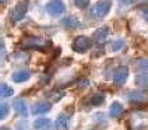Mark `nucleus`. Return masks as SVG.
<instances>
[{"instance_id": "nucleus-1", "label": "nucleus", "mask_w": 148, "mask_h": 130, "mask_svg": "<svg viewBox=\"0 0 148 130\" xmlns=\"http://www.w3.org/2000/svg\"><path fill=\"white\" fill-rule=\"evenodd\" d=\"M28 6H29L28 0L17 3L16 6H14V8L11 10V13H10V20H11L13 23H18V21L25 16V13H27V10H28Z\"/></svg>"}, {"instance_id": "nucleus-2", "label": "nucleus", "mask_w": 148, "mask_h": 130, "mask_svg": "<svg viewBox=\"0 0 148 130\" xmlns=\"http://www.w3.org/2000/svg\"><path fill=\"white\" fill-rule=\"evenodd\" d=\"M64 10H66V6H64V3L62 0H52V1H49L46 4V11L53 17L60 16Z\"/></svg>"}, {"instance_id": "nucleus-3", "label": "nucleus", "mask_w": 148, "mask_h": 130, "mask_svg": "<svg viewBox=\"0 0 148 130\" xmlns=\"http://www.w3.org/2000/svg\"><path fill=\"white\" fill-rule=\"evenodd\" d=\"M110 6H112V3H110V0H101L98 1L94 8H92V14L95 17H103L108 14V11L110 10Z\"/></svg>"}, {"instance_id": "nucleus-4", "label": "nucleus", "mask_w": 148, "mask_h": 130, "mask_svg": "<svg viewBox=\"0 0 148 130\" xmlns=\"http://www.w3.org/2000/svg\"><path fill=\"white\" fill-rule=\"evenodd\" d=\"M25 46L28 48H34V49H45L46 46H49L50 42L43 41L42 38H35V36H29L24 41Z\"/></svg>"}, {"instance_id": "nucleus-5", "label": "nucleus", "mask_w": 148, "mask_h": 130, "mask_svg": "<svg viewBox=\"0 0 148 130\" xmlns=\"http://www.w3.org/2000/svg\"><path fill=\"white\" fill-rule=\"evenodd\" d=\"M91 46V41L87 38V36H78V38H75L74 39V43H73V48L75 52H85V50H88V48Z\"/></svg>"}, {"instance_id": "nucleus-6", "label": "nucleus", "mask_w": 148, "mask_h": 130, "mask_svg": "<svg viewBox=\"0 0 148 130\" xmlns=\"http://www.w3.org/2000/svg\"><path fill=\"white\" fill-rule=\"evenodd\" d=\"M127 77H129V70H127V67H119L117 70H116L115 76H113V81L116 84H123L126 80H127Z\"/></svg>"}, {"instance_id": "nucleus-7", "label": "nucleus", "mask_w": 148, "mask_h": 130, "mask_svg": "<svg viewBox=\"0 0 148 130\" xmlns=\"http://www.w3.org/2000/svg\"><path fill=\"white\" fill-rule=\"evenodd\" d=\"M50 108H52V104L48 102V101H41V102H36L35 105L32 106V113H45V112H49Z\"/></svg>"}, {"instance_id": "nucleus-8", "label": "nucleus", "mask_w": 148, "mask_h": 130, "mask_svg": "<svg viewBox=\"0 0 148 130\" xmlns=\"http://www.w3.org/2000/svg\"><path fill=\"white\" fill-rule=\"evenodd\" d=\"M13 106H14V111L18 115H21V116H27L28 115V106H27L24 99H16Z\"/></svg>"}, {"instance_id": "nucleus-9", "label": "nucleus", "mask_w": 148, "mask_h": 130, "mask_svg": "<svg viewBox=\"0 0 148 130\" xmlns=\"http://www.w3.org/2000/svg\"><path fill=\"white\" fill-rule=\"evenodd\" d=\"M34 127L36 130H49L50 127H52V122H50V119L41 118V119H36V120H35Z\"/></svg>"}, {"instance_id": "nucleus-10", "label": "nucleus", "mask_w": 148, "mask_h": 130, "mask_svg": "<svg viewBox=\"0 0 148 130\" xmlns=\"http://www.w3.org/2000/svg\"><path fill=\"white\" fill-rule=\"evenodd\" d=\"M55 129L56 130H67L69 129V118L66 115H59L56 122H55Z\"/></svg>"}, {"instance_id": "nucleus-11", "label": "nucleus", "mask_w": 148, "mask_h": 130, "mask_svg": "<svg viewBox=\"0 0 148 130\" xmlns=\"http://www.w3.org/2000/svg\"><path fill=\"white\" fill-rule=\"evenodd\" d=\"M29 77H31V73L28 70H20V72H16V73L13 74V80L16 83H24Z\"/></svg>"}, {"instance_id": "nucleus-12", "label": "nucleus", "mask_w": 148, "mask_h": 130, "mask_svg": "<svg viewBox=\"0 0 148 130\" xmlns=\"http://www.w3.org/2000/svg\"><path fill=\"white\" fill-rule=\"evenodd\" d=\"M62 24H63V27H66L69 30H73L75 27H78L80 23H78V20L74 18V17H66V18L62 20Z\"/></svg>"}, {"instance_id": "nucleus-13", "label": "nucleus", "mask_w": 148, "mask_h": 130, "mask_svg": "<svg viewBox=\"0 0 148 130\" xmlns=\"http://www.w3.org/2000/svg\"><path fill=\"white\" fill-rule=\"evenodd\" d=\"M110 116L112 118H119L120 115L123 113V106L120 105L119 102H113L112 105H110Z\"/></svg>"}, {"instance_id": "nucleus-14", "label": "nucleus", "mask_w": 148, "mask_h": 130, "mask_svg": "<svg viewBox=\"0 0 148 130\" xmlns=\"http://www.w3.org/2000/svg\"><path fill=\"white\" fill-rule=\"evenodd\" d=\"M14 94V89L7 84H0V98H7L11 97Z\"/></svg>"}, {"instance_id": "nucleus-15", "label": "nucleus", "mask_w": 148, "mask_h": 130, "mask_svg": "<svg viewBox=\"0 0 148 130\" xmlns=\"http://www.w3.org/2000/svg\"><path fill=\"white\" fill-rule=\"evenodd\" d=\"M137 84L143 88H148V74H141L137 77Z\"/></svg>"}, {"instance_id": "nucleus-16", "label": "nucleus", "mask_w": 148, "mask_h": 130, "mask_svg": "<svg viewBox=\"0 0 148 130\" xmlns=\"http://www.w3.org/2000/svg\"><path fill=\"white\" fill-rule=\"evenodd\" d=\"M108 36V28H101L98 30L97 32H95V39L97 41H102L103 38H106Z\"/></svg>"}, {"instance_id": "nucleus-17", "label": "nucleus", "mask_w": 148, "mask_h": 130, "mask_svg": "<svg viewBox=\"0 0 148 130\" xmlns=\"http://www.w3.org/2000/svg\"><path fill=\"white\" fill-rule=\"evenodd\" d=\"M7 115H8V105L4 104V102H1L0 104V120H3Z\"/></svg>"}, {"instance_id": "nucleus-18", "label": "nucleus", "mask_w": 148, "mask_h": 130, "mask_svg": "<svg viewBox=\"0 0 148 130\" xmlns=\"http://www.w3.org/2000/svg\"><path fill=\"white\" fill-rule=\"evenodd\" d=\"M129 98L132 99V101H144L145 97L141 94V92H130L129 94Z\"/></svg>"}, {"instance_id": "nucleus-19", "label": "nucleus", "mask_w": 148, "mask_h": 130, "mask_svg": "<svg viewBox=\"0 0 148 130\" xmlns=\"http://www.w3.org/2000/svg\"><path fill=\"white\" fill-rule=\"evenodd\" d=\"M88 3H90V0H74V4L80 8H85L88 6Z\"/></svg>"}, {"instance_id": "nucleus-20", "label": "nucleus", "mask_w": 148, "mask_h": 130, "mask_svg": "<svg viewBox=\"0 0 148 130\" xmlns=\"http://www.w3.org/2000/svg\"><path fill=\"white\" fill-rule=\"evenodd\" d=\"M124 46V41H122V39H119V41H116L115 43H113V45H112V49H113V50H120V49L123 48Z\"/></svg>"}, {"instance_id": "nucleus-21", "label": "nucleus", "mask_w": 148, "mask_h": 130, "mask_svg": "<svg viewBox=\"0 0 148 130\" xmlns=\"http://www.w3.org/2000/svg\"><path fill=\"white\" fill-rule=\"evenodd\" d=\"M91 102H92L94 105H99V104H102V102H103V97H102V95H94Z\"/></svg>"}, {"instance_id": "nucleus-22", "label": "nucleus", "mask_w": 148, "mask_h": 130, "mask_svg": "<svg viewBox=\"0 0 148 130\" xmlns=\"http://www.w3.org/2000/svg\"><path fill=\"white\" fill-rule=\"evenodd\" d=\"M138 67H140L141 70H148V60H140V63H138Z\"/></svg>"}, {"instance_id": "nucleus-23", "label": "nucleus", "mask_w": 148, "mask_h": 130, "mask_svg": "<svg viewBox=\"0 0 148 130\" xmlns=\"http://www.w3.org/2000/svg\"><path fill=\"white\" fill-rule=\"evenodd\" d=\"M17 130H27V122H20L17 124Z\"/></svg>"}, {"instance_id": "nucleus-24", "label": "nucleus", "mask_w": 148, "mask_h": 130, "mask_svg": "<svg viewBox=\"0 0 148 130\" xmlns=\"http://www.w3.org/2000/svg\"><path fill=\"white\" fill-rule=\"evenodd\" d=\"M120 1H123V3H130V0H120Z\"/></svg>"}, {"instance_id": "nucleus-25", "label": "nucleus", "mask_w": 148, "mask_h": 130, "mask_svg": "<svg viewBox=\"0 0 148 130\" xmlns=\"http://www.w3.org/2000/svg\"><path fill=\"white\" fill-rule=\"evenodd\" d=\"M0 130H10V129H7V127H0Z\"/></svg>"}, {"instance_id": "nucleus-26", "label": "nucleus", "mask_w": 148, "mask_h": 130, "mask_svg": "<svg viewBox=\"0 0 148 130\" xmlns=\"http://www.w3.org/2000/svg\"><path fill=\"white\" fill-rule=\"evenodd\" d=\"M0 3H7V0H0Z\"/></svg>"}]
</instances>
